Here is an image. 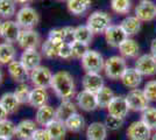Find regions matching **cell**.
I'll use <instances>...</instances> for the list:
<instances>
[{"instance_id": "cell-1", "label": "cell", "mask_w": 156, "mask_h": 140, "mask_svg": "<svg viewBox=\"0 0 156 140\" xmlns=\"http://www.w3.org/2000/svg\"><path fill=\"white\" fill-rule=\"evenodd\" d=\"M50 88L56 96L62 100L71 99L76 93V84L72 75L69 71L61 70L52 75Z\"/></svg>"}, {"instance_id": "cell-2", "label": "cell", "mask_w": 156, "mask_h": 140, "mask_svg": "<svg viewBox=\"0 0 156 140\" xmlns=\"http://www.w3.org/2000/svg\"><path fill=\"white\" fill-rule=\"evenodd\" d=\"M127 69V63L122 56L114 55L105 61L104 70L110 80H120Z\"/></svg>"}, {"instance_id": "cell-3", "label": "cell", "mask_w": 156, "mask_h": 140, "mask_svg": "<svg viewBox=\"0 0 156 140\" xmlns=\"http://www.w3.org/2000/svg\"><path fill=\"white\" fill-rule=\"evenodd\" d=\"M86 26L93 34L105 33V31L111 26V16L106 12L96 11L89 15Z\"/></svg>"}, {"instance_id": "cell-4", "label": "cell", "mask_w": 156, "mask_h": 140, "mask_svg": "<svg viewBox=\"0 0 156 140\" xmlns=\"http://www.w3.org/2000/svg\"><path fill=\"white\" fill-rule=\"evenodd\" d=\"M15 15H16L15 21L21 27V29H33L40 21L37 11L30 6L21 7Z\"/></svg>"}, {"instance_id": "cell-5", "label": "cell", "mask_w": 156, "mask_h": 140, "mask_svg": "<svg viewBox=\"0 0 156 140\" xmlns=\"http://www.w3.org/2000/svg\"><path fill=\"white\" fill-rule=\"evenodd\" d=\"M82 67L85 70V73H97L100 74L101 70H104L105 61L103 55L96 50H90L82 57Z\"/></svg>"}, {"instance_id": "cell-6", "label": "cell", "mask_w": 156, "mask_h": 140, "mask_svg": "<svg viewBox=\"0 0 156 140\" xmlns=\"http://www.w3.org/2000/svg\"><path fill=\"white\" fill-rule=\"evenodd\" d=\"M127 104L129 107V111H135V112H142L149 106V100L146 98L142 89H132L125 96Z\"/></svg>"}, {"instance_id": "cell-7", "label": "cell", "mask_w": 156, "mask_h": 140, "mask_svg": "<svg viewBox=\"0 0 156 140\" xmlns=\"http://www.w3.org/2000/svg\"><path fill=\"white\" fill-rule=\"evenodd\" d=\"M29 80L32 82V84L34 88H47L50 87L52 80V73L50 71V69L43 66L35 68L34 70H32L29 73Z\"/></svg>"}, {"instance_id": "cell-8", "label": "cell", "mask_w": 156, "mask_h": 140, "mask_svg": "<svg viewBox=\"0 0 156 140\" xmlns=\"http://www.w3.org/2000/svg\"><path fill=\"white\" fill-rule=\"evenodd\" d=\"M151 134L153 131L141 119L133 121L126 131L128 140H150Z\"/></svg>"}, {"instance_id": "cell-9", "label": "cell", "mask_w": 156, "mask_h": 140, "mask_svg": "<svg viewBox=\"0 0 156 140\" xmlns=\"http://www.w3.org/2000/svg\"><path fill=\"white\" fill-rule=\"evenodd\" d=\"M135 69L141 76H154L156 75V60L151 54L140 55L135 61Z\"/></svg>"}, {"instance_id": "cell-10", "label": "cell", "mask_w": 156, "mask_h": 140, "mask_svg": "<svg viewBox=\"0 0 156 140\" xmlns=\"http://www.w3.org/2000/svg\"><path fill=\"white\" fill-rule=\"evenodd\" d=\"M135 16L141 22H149L156 18V5L150 0H141L135 7Z\"/></svg>"}, {"instance_id": "cell-11", "label": "cell", "mask_w": 156, "mask_h": 140, "mask_svg": "<svg viewBox=\"0 0 156 140\" xmlns=\"http://www.w3.org/2000/svg\"><path fill=\"white\" fill-rule=\"evenodd\" d=\"M18 43L23 50L37 49V47L41 43V36L34 29H22L18 39Z\"/></svg>"}, {"instance_id": "cell-12", "label": "cell", "mask_w": 156, "mask_h": 140, "mask_svg": "<svg viewBox=\"0 0 156 140\" xmlns=\"http://www.w3.org/2000/svg\"><path fill=\"white\" fill-rule=\"evenodd\" d=\"M104 35L107 45L115 48H119V46L128 38L127 34L124 32V29L120 27V25H111L105 31Z\"/></svg>"}, {"instance_id": "cell-13", "label": "cell", "mask_w": 156, "mask_h": 140, "mask_svg": "<svg viewBox=\"0 0 156 140\" xmlns=\"http://www.w3.org/2000/svg\"><path fill=\"white\" fill-rule=\"evenodd\" d=\"M106 109H107L108 114L114 116V117H119V118H124V119L129 112L127 100L124 96H114V98L111 100V103Z\"/></svg>"}, {"instance_id": "cell-14", "label": "cell", "mask_w": 156, "mask_h": 140, "mask_svg": "<svg viewBox=\"0 0 156 140\" xmlns=\"http://www.w3.org/2000/svg\"><path fill=\"white\" fill-rule=\"evenodd\" d=\"M76 104L79 109L86 112H91L98 109L97 97L96 93L89 92L86 90H82L80 92L77 93L76 96Z\"/></svg>"}, {"instance_id": "cell-15", "label": "cell", "mask_w": 156, "mask_h": 140, "mask_svg": "<svg viewBox=\"0 0 156 140\" xmlns=\"http://www.w3.org/2000/svg\"><path fill=\"white\" fill-rule=\"evenodd\" d=\"M82 84L84 88L83 90H86L92 93H97L101 88L105 87L103 76L97 73H85Z\"/></svg>"}, {"instance_id": "cell-16", "label": "cell", "mask_w": 156, "mask_h": 140, "mask_svg": "<svg viewBox=\"0 0 156 140\" xmlns=\"http://www.w3.org/2000/svg\"><path fill=\"white\" fill-rule=\"evenodd\" d=\"M7 70L11 78L19 84L26 83V80L29 77V71L25 68L20 60H14L9 64H7Z\"/></svg>"}, {"instance_id": "cell-17", "label": "cell", "mask_w": 156, "mask_h": 140, "mask_svg": "<svg viewBox=\"0 0 156 140\" xmlns=\"http://www.w3.org/2000/svg\"><path fill=\"white\" fill-rule=\"evenodd\" d=\"M37 128V124L35 120L23 119L16 124L15 137L19 140H32L33 135Z\"/></svg>"}, {"instance_id": "cell-18", "label": "cell", "mask_w": 156, "mask_h": 140, "mask_svg": "<svg viewBox=\"0 0 156 140\" xmlns=\"http://www.w3.org/2000/svg\"><path fill=\"white\" fill-rule=\"evenodd\" d=\"M21 27L16 23V21L13 20H6L2 22V31H1V38L4 39L7 43H12L18 42L19 35L21 33Z\"/></svg>"}, {"instance_id": "cell-19", "label": "cell", "mask_w": 156, "mask_h": 140, "mask_svg": "<svg viewBox=\"0 0 156 140\" xmlns=\"http://www.w3.org/2000/svg\"><path fill=\"white\" fill-rule=\"evenodd\" d=\"M21 63L25 66L27 70L30 73L35 68L41 66V61H42V55L37 49H26L23 50L20 57Z\"/></svg>"}, {"instance_id": "cell-20", "label": "cell", "mask_w": 156, "mask_h": 140, "mask_svg": "<svg viewBox=\"0 0 156 140\" xmlns=\"http://www.w3.org/2000/svg\"><path fill=\"white\" fill-rule=\"evenodd\" d=\"M56 119V109H54L50 105H43L36 110L35 114V121L36 124L42 127H47L52 120Z\"/></svg>"}, {"instance_id": "cell-21", "label": "cell", "mask_w": 156, "mask_h": 140, "mask_svg": "<svg viewBox=\"0 0 156 140\" xmlns=\"http://www.w3.org/2000/svg\"><path fill=\"white\" fill-rule=\"evenodd\" d=\"M120 55L126 59H137L140 54V46L135 40L127 38L126 40L119 46Z\"/></svg>"}, {"instance_id": "cell-22", "label": "cell", "mask_w": 156, "mask_h": 140, "mask_svg": "<svg viewBox=\"0 0 156 140\" xmlns=\"http://www.w3.org/2000/svg\"><path fill=\"white\" fill-rule=\"evenodd\" d=\"M107 131L104 123L93 121L86 128V138L87 140H106Z\"/></svg>"}, {"instance_id": "cell-23", "label": "cell", "mask_w": 156, "mask_h": 140, "mask_svg": "<svg viewBox=\"0 0 156 140\" xmlns=\"http://www.w3.org/2000/svg\"><path fill=\"white\" fill-rule=\"evenodd\" d=\"M121 82L126 88L129 89H137L142 82V76L135 68H127L124 75L121 76Z\"/></svg>"}, {"instance_id": "cell-24", "label": "cell", "mask_w": 156, "mask_h": 140, "mask_svg": "<svg viewBox=\"0 0 156 140\" xmlns=\"http://www.w3.org/2000/svg\"><path fill=\"white\" fill-rule=\"evenodd\" d=\"M77 112V104L73 103L71 99L62 100V103L59 104L56 109V119L61 121H65L70 116Z\"/></svg>"}, {"instance_id": "cell-25", "label": "cell", "mask_w": 156, "mask_h": 140, "mask_svg": "<svg viewBox=\"0 0 156 140\" xmlns=\"http://www.w3.org/2000/svg\"><path fill=\"white\" fill-rule=\"evenodd\" d=\"M48 92H47V89L43 88H34L30 91V96H29V100H28V104L33 107H39L46 105L47 102H48Z\"/></svg>"}, {"instance_id": "cell-26", "label": "cell", "mask_w": 156, "mask_h": 140, "mask_svg": "<svg viewBox=\"0 0 156 140\" xmlns=\"http://www.w3.org/2000/svg\"><path fill=\"white\" fill-rule=\"evenodd\" d=\"M46 128L50 134L51 140H64L65 135H66V131H68L64 121H61L58 119L52 120Z\"/></svg>"}, {"instance_id": "cell-27", "label": "cell", "mask_w": 156, "mask_h": 140, "mask_svg": "<svg viewBox=\"0 0 156 140\" xmlns=\"http://www.w3.org/2000/svg\"><path fill=\"white\" fill-rule=\"evenodd\" d=\"M119 25L124 29L125 33L127 34V36H129V35H135L139 33L142 23L135 15H128Z\"/></svg>"}, {"instance_id": "cell-28", "label": "cell", "mask_w": 156, "mask_h": 140, "mask_svg": "<svg viewBox=\"0 0 156 140\" xmlns=\"http://www.w3.org/2000/svg\"><path fill=\"white\" fill-rule=\"evenodd\" d=\"M66 7L73 15H83L91 7V0H68Z\"/></svg>"}, {"instance_id": "cell-29", "label": "cell", "mask_w": 156, "mask_h": 140, "mask_svg": "<svg viewBox=\"0 0 156 140\" xmlns=\"http://www.w3.org/2000/svg\"><path fill=\"white\" fill-rule=\"evenodd\" d=\"M66 130L70 131L72 133H78L80 131H83L85 127V119L82 114H79L78 112L73 113L70 116L68 119L64 121Z\"/></svg>"}, {"instance_id": "cell-30", "label": "cell", "mask_w": 156, "mask_h": 140, "mask_svg": "<svg viewBox=\"0 0 156 140\" xmlns=\"http://www.w3.org/2000/svg\"><path fill=\"white\" fill-rule=\"evenodd\" d=\"M0 104L2 107L6 110L8 114L15 113L19 109V100L16 99L15 95L13 92H5L1 97H0Z\"/></svg>"}, {"instance_id": "cell-31", "label": "cell", "mask_w": 156, "mask_h": 140, "mask_svg": "<svg viewBox=\"0 0 156 140\" xmlns=\"http://www.w3.org/2000/svg\"><path fill=\"white\" fill-rule=\"evenodd\" d=\"M72 40L82 42L85 45H90L93 40V33L89 29V27L86 25H80V26L75 27Z\"/></svg>"}, {"instance_id": "cell-32", "label": "cell", "mask_w": 156, "mask_h": 140, "mask_svg": "<svg viewBox=\"0 0 156 140\" xmlns=\"http://www.w3.org/2000/svg\"><path fill=\"white\" fill-rule=\"evenodd\" d=\"M63 45V42H56L47 39L42 45H41V52L42 55L47 59H55L58 57V52L61 46Z\"/></svg>"}, {"instance_id": "cell-33", "label": "cell", "mask_w": 156, "mask_h": 140, "mask_svg": "<svg viewBox=\"0 0 156 140\" xmlns=\"http://www.w3.org/2000/svg\"><path fill=\"white\" fill-rule=\"evenodd\" d=\"M16 57V49L12 43L2 42L0 43V63L9 64Z\"/></svg>"}, {"instance_id": "cell-34", "label": "cell", "mask_w": 156, "mask_h": 140, "mask_svg": "<svg viewBox=\"0 0 156 140\" xmlns=\"http://www.w3.org/2000/svg\"><path fill=\"white\" fill-rule=\"evenodd\" d=\"M114 92L113 90L110 89L108 87H103L97 93H96V97H97V103L98 107L100 109H106L108 106V104L111 103V100L114 98Z\"/></svg>"}, {"instance_id": "cell-35", "label": "cell", "mask_w": 156, "mask_h": 140, "mask_svg": "<svg viewBox=\"0 0 156 140\" xmlns=\"http://www.w3.org/2000/svg\"><path fill=\"white\" fill-rule=\"evenodd\" d=\"M141 120L151 131H156V107L148 106L141 112Z\"/></svg>"}, {"instance_id": "cell-36", "label": "cell", "mask_w": 156, "mask_h": 140, "mask_svg": "<svg viewBox=\"0 0 156 140\" xmlns=\"http://www.w3.org/2000/svg\"><path fill=\"white\" fill-rule=\"evenodd\" d=\"M15 132H16V125L12 120L7 118L0 120V137L12 139L13 137H15Z\"/></svg>"}, {"instance_id": "cell-37", "label": "cell", "mask_w": 156, "mask_h": 140, "mask_svg": "<svg viewBox=\"0 0 156 140\" xmlns=\"http://www.w3.org/2000/svg\"><path fill=\"white\" fill-rule=\"evenodd\" d=\"M30 91L32 89L27 83H20L18 87L14 90V95L16 97V99L19 100L20 104H26L29 100V96H30Z\"/></svg>"}, {"instance_id": "cell-38", "label": "cell", "mask_w": 156, "mask_h": 140, "mask_svg": "<svg viewBox=\"0 0 156 140\" xmlns=\"http://www.w3.org/2000/svg\"><path fill=\"white\" fill-rule=\"evenodd\" d=\"M15 2L14 0H0V16L9 19L13 15H15Z\"/></svg>"}, {"instance_id": "cell-39", "label": "cell", "mask_w": 156, "mask_h": 140, "mask_svg": "<svg viewBox=\"0 0 156 140\" xmlns=\"http://www.w3.org/2000/svg\"><path fill=\"white\" fill-rule=\"evenodd\" d=\"M111 8L117 14H128L132 8L130 0H111Z\"/></svg>"}, {"instance_id": "cell-40", "label": "cell", "mask_w": 156, "mask_h": 140, "mask_svg": "<svg viewBox=\"0 0 156 140\" xmlns=\"http://www.w3.org/2000/svg\"><path fill=\"white\" fill-rule=\"evenodd\" d=\"M70 45H71L72 57H75V59L82 60V57L89 52V45H85V43H82V42H78V41L73 40L70 42Z\"/></svg>"}, {"instance_id": "cell-41", "label": "cell", "mask_w": 156, "mask_h": 140, "mask_svg": "<svg viewBox=\"0 0 156 140\" xmlns=\"http://www.w3.org/2000/svg\"><path fill=\"white\" fill-rule=\"evenodd\" d=\"M124 118H119V117H114V116H111V114H107L106 119H105L104 124L107 130L110 131H117L120 127L124 125Z\"/></svg>"}, {"instance_id": "cell-42", "label": "cell", "mask_w": 156, "mask_h": 140, "mask_svg": "<svg viewBox=\"0 0 156 140\" xmlns=\"http://www.w3.org/2000/svg\"><path fill=\"white\" fill-rule=\"evenodd\" d=\"M142 90L146 98L149 102H156V80L148 81Z\"/></svg>"}, {"instance_id": "cell-43", "label": "cell", "mask_w": 156, "mask_h": 140, "mask_svg": "<svg viewBox=\"0 0 156 140\" xmlns=\"http://www.w3.org/2000/svg\"><path fill=\"white\" fill-rule=\"evenodd\" d=\"M49 40L56 41V42H66L65 40V35H64V28H55L51 29L49 34H48V38Z\"/></svg>"}, {"instance_id": "cell-44", "label": "cell", "mask_w": 156, "mask_h": 140, "mask_svg": "<svg viewBox=\"0 0 156 140\" xmlns=\"http://www.w3.org/2000/svg\"><path fill=\"white\" fill-rule=\"evenodd\" d=\"M58 57L63 60H69L72 57V50L70 42H63V45L61 46L58 52Z\"/></svg>"}, {"instance_id": "cell-45", "label": "cell", "mask_w": 156, "mask_h": 140, "mask_svg": "<svg viewBox=\"0 0 156 140\" xmlns=\"http://www.w3.org/2000/svg\"><path fill=\"white\" fill-rule=\"evenodd\" d=\"M32 140H51V137L46 127H37L35 133L33 135Z\"/></svg>"}, {"instance_id": "cell-46", "label": "cell", "mask_w": 156, "mask_h": 140, "mask_svg": "<svg viewBox=\"0 0 156 140\" xmlns=\"http://www.w3.org/2000/svg\"><path fill=\"white\" fill-rule=\"evenodd\" d=\"M150 54L154 56V59L156 60V39L151 41V45H150Z\"/></svg>"}, {"instance_id": "cell-47", "label": "cell", "mask_w": 156, "mask_h": 140, "mask_svg": "<svg viewBox=\"0 0 156 140\" xmlns=\"http://www.w3.org/2000/svg\"><path fill=\"white\" fill-rule=\"evenodd\" d=\"M7 112H6V110L2 107V105L0 104V120H2V119H5V118H7Z\"/></svg>"}, {"instance_id": "cell-48", "label": "cell", "mask_w": 156, "mask_h": 140, "mask_svg": "<svg viewBox=\"0 0 156 140\" xmlns=\"http://www.w3.org/2000/svg\"><path fill=\"white\" fill-rule=\"evenodd\" d=\"M30 1H33V0H14L15 4H20V5H27V4H29Z\"/></svg>"}, {"instance_id": "cell-49", "label": "cell", "mask_w": 156, "mask_h": 140, "mask_svg": "<svg viewBox=\"0 0 156 140\" xmlns=\"http://www.w3.org/2000/svg\"><path fill=\"white\" fill-rule=\"evenodd\" d=\"M2 81H4V74H2V71H1V69H0V85H1Z\"/></svg>"}, {"instance_id": "cell-50", "label": "cell", "mask_w": 156, "mask_h": 140, "mask_svg": "<svg viewBox=\"0 0 156 140\" xmlns=\"http://www.w3.org/2000/svg\"><path fill=\"white\" fill-rule=\"evenodd\" d=\"M150 140H156V131L151 134V138H150Z\"/></svg>"}, {"instance_id": "cell-51", "label": "cell", "mask_w": 156, "mask_h": 140, "mask_svg": "<svg viewBox=\"0 0 156 140\" xmlns=\"http://www.w3.org/2000/svg\"><path fill=\"white\" fill-rule=\"evenodd\" d=\"M1 31H2V22L0 21V36H1Z\"/></svg>"}, {"instance_id": "cell-52", "label": "cell", "mask_w": 156, "mask_h": 140, "mask_svg": "<svg viewBox=\"0 0 156 140\" xmlns=\"http://www.w3.org/2000/svg\"><path fill=\"white\" fill-rule=\"evenodd\" d=\"M0 140H12V139H8V138H4V137H0Z\"/></svg>"}, {"instance_id": "cell-53", "label": "cell", "mask_w": 156, "mask_h": 140, "mask_svg": "<svg viewBox=\"0 0 156 140\" xmlns=\"http://www.w3.org/2000/svg\"><path fill=\"white\" fill-rule=\"evenodd\" d=\"M59 1H68V0H59Z\"/></svg>"}]
</instances>
